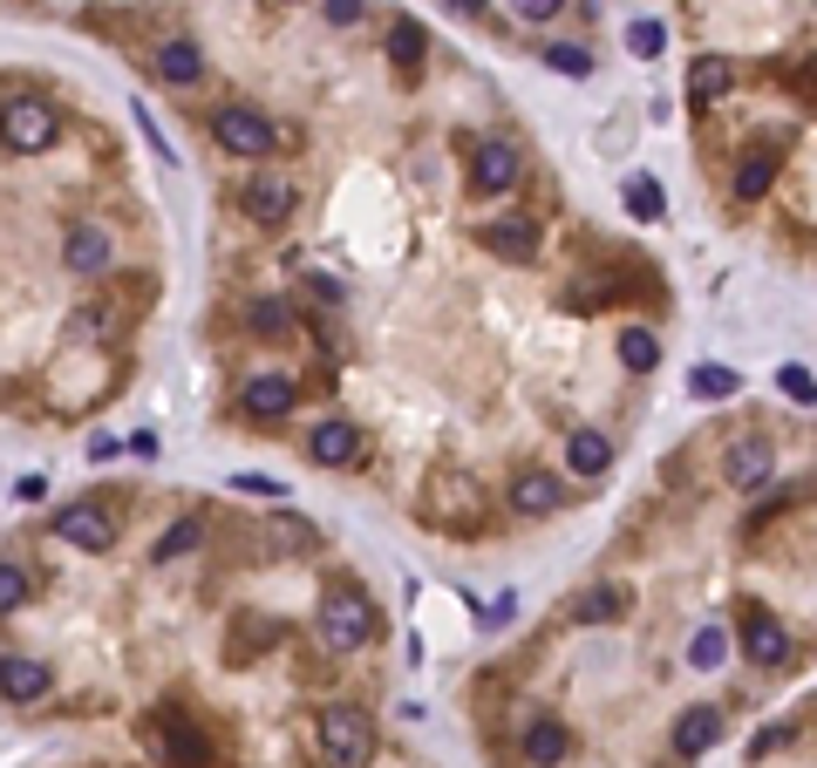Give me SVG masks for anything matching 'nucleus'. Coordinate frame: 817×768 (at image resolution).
Segmentation results:
<instances>
[{"label": "nucleus", "instance_id": "f257e3e1", "mask_svg": "<svg viewBox=\"0 0 817 768\" xmlns=\"http://www.w3.org/2000/svg\"><path fill=\"white\" fill-rule=\"evenodd\" d=\"M368 639H375L368 592L362 585H334L321 598V646H327V653H355V646H368Z\"/></svg>", "mask_w": 817, "mask_h": 768}, {"label": "nucleus", "instance_id": "f03ea898", "mask_svg": "<svg viewBox=\"0 0 817 768\" xmlns=\"http://www.w3.org/2000/svg\"><path fill=\"white\" fill-rule=\"evenodd\" d=\"M321 755H327V768H362L368 755H375V727H368V714L362 707H321Z\"/></svg>", "mask_w": 817, "mask_h": 768}, {"label": "nucleus", "instance_id": "7ed1b4c3", "mask_svg": "<svg viewBox=\"0 0 817 768\" xmlns=\"http://www.w3.org/2000/svg\"><path fill=\"white\" fill-rule=\"evenodd\" d=\"M212 137H218V150H232V156H272V150H280V130H272L259 109H246V102L212 109Z\"/></svg>", "mask_w": 817, "mask_h": 768}, {"label": "nucleus", "instance_id": "20e7f679", "mask_svg": "<svg viewBox=\"0 0 817 768\" xmlns=\"http://www.w3.org/2000/svg\"><path fill=\"white\" fill-rule=\"evenodd\" d=\"M239 205H246L252 225H287V218L300 212V184H293L287 171H252L246 191H239Z\"/></svg>", "mask_w": 817, "mask_h": 768}, {"label": "nucleus", "instance_id": "39448f33", "mask_svg": "<svg viewBox=\"0 0 817 768\" xmlns=\"http://www.w3.org/2000/svg\"><path fill=\"white\" fill-rule=\"evenodd\" d=\"M518 177H525V156H518L512 137H477V143H471V184H477L484 197L518 191Z\"/></svg>", "mask_w": 817, "mask_h": 768}, {"label": "nucleus", "instance_id": "423d86ee", "mask_svg": "<svg viewBox=\"0 0 817 768\" xmlns=\"http://www.w3.org/2000/svg\"><path fill=\"white\" fill-rule=\"evenodd\" d=\"M55 143V109L34 102V96H8V150L14 156H34Z\"/></svg>", "mask_w": 817, "mask_h": 768}, {"label": "nucleus", "instance_id": "0eeeda50", "mask_svg": "<svg viewBox=\"0 0 817 768\" xmlns=\"http://www.w3.org/2000/svg\"><path fill=\"white\" fill-rule=\"evenodd\" d=\"M55 538L75 544V551H109L116 544V517L103 504H68V510H55Z\"/></svg>", "mask_w": 817, "mask_h": 768}, {"label": "nucleus", "instance_id": "6e6552de", "mask_svg": "<svg viewBox=\"0 0 817 768\" xmlns=\"http://www.w3.org/2000/svg\"><path fill=\"white\" fill-rule=\"evenodd\" d=\"M770 469H776V442H770V435H743V442H729V456H722L729 490H763Z\"/></svg>", "mask_w": 817, "mask_h": 768}, {"label": "nucleus", "instance_id": "1a4fd4ad", "mask_svg": "<svg viewBox=\"0 0 817 768\" xmlns=\"http://www.w3.org/2000/svg\"><path fill=\"white\" fill-rule=\"evenodd\" d=\"M743 653L756 660V667H784L791 660V632L784 626H776V613H770V605H743Z\"/></svg>", "mask_w": 817, "mask_h": 768}, {"label": "nucleus", "instance_id": "9d476101", "mask_svg": "<svg viewBox=\"0 0 817 768\" xmlns=\"http://www.w3.org/2000/svg\"><path fill=\"white\" fill-rule=\"evenodd\" d=\"M239 409H246L252 422H287V415L300 409V388H293L287 375H246V388H239Z\"/></svg>", "mask_w": 817, "mask_h": 768}, {"label": "nucleus", "instance_id": "9b49d317", "mask_svg": "<svg viewBox=\"0 0 817 768\" xmlns=\"http://www.w3.org/2000/svg\"><path fill=\"white\" fill-rule=\"evenodd\" d=\"M477 246L497 252V259H531V252H538V218H525V212L484 218V225H477Z\"/></svg>", "mask_w": 817, "mask_h": 768}, {"label": "nucleus", "instance_id": "f8f14e48", "mask_svg": "<svg viewBox=\"0 0 817 768\" xmlns=\"http://www.w3.org/2000/svg\"><path fill=\"white\" fill-rule=\"evenodd\" d=\"M307 456H314L321 469H355L362 463V429L355 422H314V435H307Z\"/></svg>", "mask_w": 817, "mask_h": 768}, {"label": "nucleus", "instance_id": "ddd939ff", "mask_svg": "<svg viewBox=\"0 0 817 768\" xmlns=\"http://www.w3.org/2000/svg\"><path fill=\"white\" fill-rule=\"evenodd\" d=\"M559 504H566V483L552 469H518L512 476V510L518 517H552Z\"/></svg>", "mask_w": 817, "mask_h": 768}, {"label": "nucleus", "instance_id": "4468645a", "mask_svg": "<svg viewBox=\"0 0 817 768\" xmlns=\"http://www.w3.org/2000/svg\"><path fill=\"white\" fill-rule=\"evenodd\" d=\"M518 748H525V761H531V768H559V761L572 755V727H566V721H552V714H538V721L525 727V742H518Z\"/></svg>", "mask_w": 817, "mask_h": 768}, {"label": "nucleus", "instance_id": "2eb2a0df", "mask_svg": "<svg viewBox=\"0 0 817 768\" xmlns=\"http://www.w3.org/2000/svg\"><path fill=\"white\" fill-rule=\"evenodd\" d=\"M62 259H68V272L103 279V272H109V231H103V225H75V231L62 238Z\"/></svg>", "mask_w": 817, "mask_h": 768}, {"label": "nucleus", "instance_id": "dca6fc26", "mask_svg": "<svg viewBox=\"0 0 817 768\" xmlns=\"http://www.w3.org/2000/svg\"><path fill=\"white\" fill-rule=\"evenodd\" d=\"M0 686H8V707H28L49 694V667L28 653H0Z\"/></svg>", "mask_w": 817, "mask_h": 768}, {"label": "nucleus", "instance_id": "f3484780", "mask_svg": "<svg viewBox=\"0 0 817 768\" xmlns=\"http://www.w3.org/2000/svg\"><path fill=\"white\" fill-rule=\"evenodd\" d=\"M722 742V707H681L675 721V755H709Z\"/></svg>", "mask_w": 817, "mask_h": 768}, {"label": "nucleus", "instance_id": "a211bd4d", "mask_svg": "<svg viewBox=\"0 0 817 768\" xmlns=\"http://www.w3.org/2000/svg\"><path fill=\"white\" fill-rule=\"evenodd\" d=\"M729 89H735V62H722V55H702V62L688 68V102H695V109L722 102Z\"/></svg>", "mask_w": 817, "mask_h": 768}, {"label": "nucleus", "instance_id": "6ab92c4d", "mask_svg": "<svg viewBox=\"0 0 817 768\" xmlns=\"http://www.w3.org/2000/svg\"><path fill=\"white\" fill-rule=\"evenodd\" d=\"M566 463H572V476L593 483V476L613 469V442H606L600 429H572V435H566Z\"/></svg>", "mask_w": 817, "mask_h": 768}, {"label": "nucleus", "instance_id": "aec40b11", "mask_svg": "<svg viewBox=\"0 0 817 768\" xmlns=\"http://www.w3.org/2000/svg\"><path fill=\"white\" fill-rule=\"evenodd\" d=\"M164 755H171V768H205V761H212V742H205L191 721L164 714Z\"/></svg>", "mask_w": 817, "mask_h": 768}, {"label": "nucleus", "instance_id": "412c9836", "mask_svg": "<svg viewBox=\"0 0 817 768\" xmlns=\"http://www.w3.org/2000/svg\"><path fill=\"white\" fill-rule=\"evenodd\" d=\"M246 327H252L259 340H287L300 320H293V306H287L280 293H259V300H246Z\"/></svg>", "mask_w": 817, "mask_h": 768}, {"label": "nucleus", "instance_id": "4be33fe9", "mask_svg": "<svg viewBox=\"0 0 817 768\" xmlns=\"http://www.w3.org/2000/svg\"><path fill=\"white\" fill-rule=\"evenodd\" d=\"M627 585H593V592H579L572 598V619L579 626H606V619H620V613H627Z\"/></svg>", "mask_w": 817, "mask_h": 768}, {"label": "nucleus", "instance_id": "5701e85b", "mask_svg": "<svg viewBox=\"0 0 817 768\" xmlns=\"http://www.w3.org/2000/svg\"><path fill=\"white\" fill-rule=\"evenodd\" d=\"M158 75H164L171 89H191V83L205 75V55H198V42H164V48H158Z\"/></svg>", "mask_w": 817, "mask_h": 768}, {"label": "nucleus", "instance_id": "b1692460", "mask_svg": "<svg viewBox=\"0 0 817 768\" xmlns=\"http://www.w3.org/2000/svg\"><path fill=\"white\" fill-rule=\"evenodd\" d=\"M776 184V156L770 150H756V156H743L735 164V177H729V191H735V205H756V197Z\"/></svg>", "mask_w": 817, "mask_h": 768}, {"label": "nucleus", "instance_id": "393cba45", "mask_svg": "<svg viewBox=\"0 0 817 768\" xmlns=\"http://www.w3.org/2000/svg\"><path fill=\"white\" fill-rule=\"evenodd\" d=\"M620 368H627V375H654L660 368V340L647 327H627V334H620Z\"/></svg>", "mask_w": 817, "mask_h": 768}, {"label": "nucleus", "instance_id": "a878e982", "mask_svg": "<svg viewBox=\"0 0 817 768\" xmlns=\"http://www.w3.org/2000/svg\"><path fill=\"white\" fill-rule=\"evenodd\" d=\"M735 388H743V375H735V368H716V360H702V368L688 375V394H695V401H729Z\"/></svg>", "mask_w": 817, "mask_h": 768}, {"label": "nucleus", "instance_id": "bb28decb", "mask_svg": "<svg viewBox=\"0 0 817 768\" xmlns=\"http://www.w3.org/2000/svg\"><path fill=\"white\" fill-rule=\"evenodd\" d=\"M198 544H205V523H198V517H178L171 531L158 538V551H150V558H158V564H171V558H191Z\"/></svg>", "mask_w": 817, "mask_h": 768}, {"label": "nucleus", "instance_id": "cd10ccee", "mask_svg": "<svg viewBox=\"0 0 817 768\" xmlns=\"http://www.w3.org/2000/svg\"><path fill=\"white\" fill-rule=\"evenodd\" d=\"M422 48H430V42H422V28H416V21H396V28H388V62H396L402 75H416Z\"/></svg>", "mask_w": 817, "mask_h": 768}, {"label": "nucleus", "instance_id": "c85d7f7f", "mask_svg": "<svg viewBox=\"0 0 817 768\" xmlns=\"http://www.w3.org/2000/svg\"><path fill=\"white\" fill-rule=\"evenodd\" d=\"M722 660H729V632H722V626H702V632H695V646H688V667L716 673Z\"/></svg>", "mask_w": 817, "mask_h": 768}, {"label": "nucleus", "instance_id": "c756f323", "mask_svg": "<svg viewBox=\"0 0 817 768\" xmlns=\"http://www.w3.org/2000/svg\"><path fill=\"white\" fill-rule=\"evenodd\" d=\"M307 538H314V531H307V523H300L293 510H272V523H266V544H280V558H293Z\"/></svg>", "mask_w": 817, "mask_h": 768}, {"label": "nucleus", "instance_id": "7c9ffc66", "mask_svg": "<svg viewBox=\"0 0 817 768\" xmlns=\"http://www.w3.org/2000/svg\"><path fill=\"white\" fill-rule=\"evenodd\" d=\"M627 212H634V225H660V184L654 177H627Z\"/></svg>", "mask_w": 817, "mask_h": 768}, {"label": "nucleus", "instance_id": "2f4dec72", "mask_svg": "<svg viewBox=\"0 0 817 768\" xmlns=\"http://www.w3.org/2000/svg\"><path fill=\"white\" fill-rule=\"evenodd\" d=\"M545 68H552V75H572V83H587V75H593V55L579 48V42H559V48H545Z\"/></svg>", "mask_w": 817, "mask_h": 768}, {"label": "nucleus", "instance_id": "473e14b6", "mask_svg": "<svg viewBox=\"0 0 817 768\" xmlns=\"http://www.w3.org/2000/svg\"><path fill=\"white\" fill-rule=\"evenodd\" d=\"M776 388H784L797 409H817V375L810 368H797V360H784V368H776Z\"/></svg>", "mask_w": 817, "mask_h": 768}, {"label": "nucleus", "instance_id": "72a5a7b5", "mask_svg": "<svg viewBox=\"0 0 817 768\" xmlns=\"http://www.w3.org/2000/svg\"><path fill=\"white\" fill-rule=\"evenodd\" d=\"M109 320H116V313H109L103 300H96V306H75V313H68V334H75V340H103Z\"/></svg>", "mask_w": 817, "mask_h": 768}, {"label": "nucleus", "instance_id": "f704fd0d", "mask_svg": "<svg viewBox=\"0 0 817 768\" xmlns=\"http://www.w3.org/2000/svg\"><path fill=\"white\" fill-rule=\"evenodd\" d=\"M28 605V572H21V558L0 564V613H21Z\"/></svg>", "mask_w": 817, "mask_h": 768}, {"label": "nucleus", "instance_id": "c9c22d12", "mask_svg": "<svg viewBox=\"0 0 817 768\" xmlns=\"http://www.w3.org/2000/svg\"><path fill=\"white\" fill-rule=\"evenodd\" d=\"M627 48H634V55H647V62H654V55H660V48H668V28H660V21H634V28H627Z\"/></svg>", "mask_w": 817, "mask_h": 768}, {"label": "nucleus", "instance_id": "e433bc0d", "mask_svg": "<svg viewBox=\"0 0 817 768\" xmlns=\"http://www.w3.org/2000/svg\"><path fill=\"white\" fill-rule=\"evenodd\" d=\"M797 490H804V483H770V490H763V504L750 510V531H756V523H763V517H776V510H784V504H797Z\"/></svg>", "mask_w": 817, "mask_h": 768}, {"label": "nucleus", "instance_id": "4c0bfd02", "mask_svg": "<svg viewBox=\"0 0 817 768\" xmlns=\"http://www.w3.org/2000/svg\"><path fill=\"white\" fill-rule=\"evenodd\" d=\"M232 490H239V497H287V490H280V483H272V476H246V469L232 476Z\"/></svg>", "mask_w": 817, "mask_h": 768}, {"label": "nucleus", "instance_id": "58836bf2", "mask_svg": "<svg viewBox=\"0 0 817 768\" xmlns=\"http://www.w3.org/2000/svg\"><path fill=\"white\" fill-rule=\"evenodd\" d=\"M362 14H368V0H327V21L334 28H362Z\"/></svg>", "mask_w": 817, "mask_h": 768}, {"label": "nucleus", "instance_id": "ea45409f", "mask_svg": "<svg viewBox=\"0 0 817 768\" xmlns=\"http://www.w3.org/2000/svg\"><path fill=\"white\" fill-rule=\"evenodd\" d=\"M512 8H518L525 21H552V14H566V0H512Z\"/></svg>", "mask_w": 817, "mask_h": 768}, {"label": "nucleus", "instance_id": "a19ab883", "mask_svg": "<svg viewBox=\"0 0 817 768\" xmlns=\"http://www.w3.org/2000/svg\"><path fill=\"white\" fill-rule=\"evenodd\" d=\"M512 613H518V592H504V598H491V605H484V626L497 632V626H504V619H512Z\"/></svg>", "mask_w": 817, "mask_h": 768}, {"label": "nucleus", "instance_id": "79ce46f5", "mask_svg": "<svg viewBox=\"0 0 817 768\" xmlns=\"http://www.w3.org/2000/svg\"><path fill=\"white\" fill-rule=\"evenodd\" d=\"M14 497H21V504H42L49 483H42V476H14Z\"/></svg>", "mask_w": 817, "mask_h": 768}, {"label": "nucleus", "instance_id": "37998d69", "mask_svg": "<svg viewBox=\"0 0 817 768\" xmlns=\"http://www.w3.org/2000/svg\"><path fill=\"white\" fill-rule=\"evenodd\" d=\"M123 442H130V456H143V463L158 456V435H150V429H137V435H123Z\"/></svg>", "mask_w": 817, "mask_h": 768}, {"label": "nucleus", "instance_id": "c03bdc74", "mask_svg": "<svg viewBox=\"0 0 817 768\" xmlns=\"http://www.w3.org/2000/svg\"><path fill=\"white\" fill-rule=\"evenodd\" d=\"M450 8H456V14H477V8H484V0H450Z\"/></svg>", "mask_w": 817, "mask_h": 768}]
</instances>
